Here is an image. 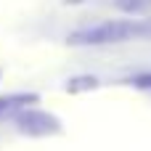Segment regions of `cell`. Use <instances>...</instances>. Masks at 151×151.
Masks as SVG:
<instances>
[{
    "mask_svg": "<svg viewBox=\"0 0 151 151\" xmlns=\"http://www.w3.org/2000/svg\"><path fill=\"white\" fill-rule=\"evenodd\" d=\"M151 35V21L146 19H114L96 27H88L82 32H74L69 42L74 45H111V42H127Z\"/></svg>",
    "mask_w": 151,
    "mask_h": 151,
    "instance_id": "6da1fadb",
    "label": "cell"
},
{
    "mask_svg": "<svg viewBox=\"0 0 151 151\" xmlns=\"http://www.w3.org/2000/svg\"><path fill=\"white\" fill-rule=\"evenodd\" d=\"M19 127L27 130V133H32V135H45V133L58 130V122H56L53 117L42 114V111H21Z\"/></svg>",
    "mask_w": 151,
    "mask_h": 151,
    "instance_id": "7a4b0ae2",
    "label": "cell"
},
{
    "mask_svg": "<svg viewBox=\"0 0 151 151\" xmlns=\"http://www.w3.org/2000/svg\"><path fill=\"white\" fill-rule=\"evenodd\" d=\"M35 101H37V96H32V93H21V96H3V98H0V117L13 114V111H19L21 106L35 104Z\"/></svg>",
    "mask_w": 151,
    "mask_h": 151,
    "instance_id": "3957f363",
    "label": "cell"
},
{
    "mask_svg": "<svg viewBox=\"0 0 151 151\" xmlns=\"http://www.w3.org/2000/svg\"><path fill=\"white\" fill-rule=\"evenodd\" d=\"M117 5L127 13H143L151 8V0H117Z\"/></svg>",
    "mask_w": 151,
    "mask_h": 151,
    "instance_id": "277c9868",
    "label": "cell"
},
{
    "mask_svg": "<svg viewBox=\"0 0 151 151\" xmlns=\"http://www.w3.org/2000/svg\"><path fill=\"white\" fill-rule=\"evenodd\" d=\"M135 85H138V88H151V74H143V77H138V80H135Z\"/></svg>",
    "mask_w": 151,
    "mask_h": 151,
    "instance_id": "5b68a950",
    "label": "cell"
}]
</instances>
